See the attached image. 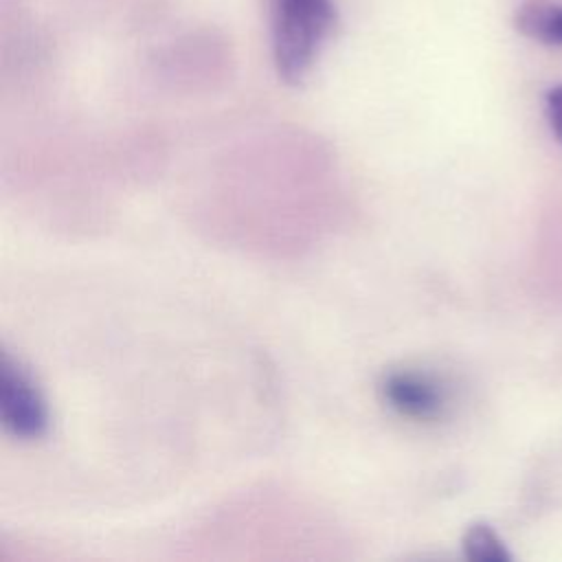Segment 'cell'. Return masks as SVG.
<instances>
[{
  "label": "cell",
  "mask_w": 562,
  "mask_h": 562,
  "mask_svg": "<svg viewBox=\"0 0 562 562\" xmlns=\"http://www.w3.org/2000/svg\"><path fill=\"white\" fill-rule=\"evenodd\" d=\"M331 0H274L272 59L285 83H301L331 33Z\"/></svg>",
  "instance_id": "obj_1"
},
{
  "label": "cell",
  "mask_w": 562,
  "mask_h": 562,
  "mask_svg": "<svg viewBox=\"0 0 562 562\" xmlns=\"http://www.w3.org/2000/svg\"><path fill=\"white\" fill-rule=\"evenodd\" d=\"M0 417L20 439H37L48 428L46 402L31 375L7 353L0 362Z\"/></svg>",
  "instance_id": "obj_2"
},
{
  "label": "cell",
  "mask_w": 562,
  "mask_h": 562,
  "mask_svg": "<svg viewBox=\"0 0 562 562\" xmlns=\"http://www.w3.org/2000/svg\"><path fill=\"white\" fill-rule=\"evenodd\" d=\"M384 402L408 419H435L443 411L441 386L417 371H391L380 384Z\"/></svg>",
  "instance_id": "obj_3"
},
{
  "label": "cell",
  "mask_w": 562,
  "mask_h": 562,
  "mask_svg": "<svg viewBox=\"0 0 562 562\" xmlns=\"http://www.w3.org/2000/svg\"><path fill=\"white\" fill-rule=\"evenodd\" d=\"M514 26L533 42L562 46V4L549 0H529L516 9Z\"/></svg>",
  "instance_id": "obj_4"
},
{
  "label": "cell",
  "mask_w": 562,
  "mask_h": 562,
  "mask_svg": "<svg viewBox=\"0 0 562 562\" xmlns=\"http://www.w3.org/2000/svg\"><path fill=\"white\" fill-rule=\"evenodd\" d=\"M463 553L472 562H509V551L496 531L485 522H474L463 533Z\"/></svg>",
  "instance_id": "obj_5"
},
{
  "label": "cell",
  "mask_w": 562,
  "mask_h": 562,
  "mask_svg": "<svg viewBox=\"0 0 562 562\" xmlns=\"http://www.w3.org/2000/svg\"><path fill=\"white\" fill-rule=\"evenodd\" d=\"M547 116H549L553 134L562 143V86H555V88L549 90V94H547Z\"/></svg>",
  "instance_id": "obj_6"
}]
</instances>
